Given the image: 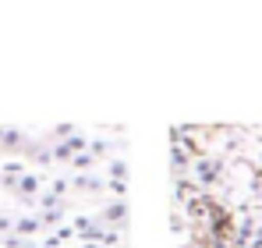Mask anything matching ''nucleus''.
<instances>
[{
    "mask_svg": "<svg viewBox=\"0 0 262 248\" xmlns=\"http://www.w3.org/2000/svg\"><path fill=\"white\" fill-rule=\"evenodd\" d=\"M39 227H43V220H39V216H21V220L14 223V234H18V238H25V234H36Z\"/></svg>",
    "mask_w": 262,
    "mask_h": 248,
    "instance_id": "nucleus-6",
    "label": "nucleus"
},
{
    "mask_svg": "<svg viewBox=\"0 0 262 248\" xmlns=\"http://www.w3.org/2000/svg\"><path fill=\"white\" fill-rule=\"evenodd\" d=\"M106 188V181L103 177H96V174H78V177H71V192H85V195H99Z\"/></svg>",
    "mask_w": 262,
    "mask_h": 248,
    "instance_id": "nucleus-4",
    "label": "nucleus"
},
{
    "mask_svg": "<svg viewBox=\"0 0 262 248\" xmlns=\"http://www.w3.org/2000/svg\"><path fill=\"white\" fill-rule=\"evenodd\" d=\"M106 170H110V177H106V181H124V184H128V163H124V160H110Z\"/></svg>",
    "mask_w": 262,
    "mask_h": 248,
    "instance_id": "nucleus-7",
    "label": "nucleus"
},
{
    "mask_svg": "<svg viewBox=\"0 0 262 248\" xmlns=\"http://www.w3.org/2000/svg\"><path fill=\"white\" fill-rule=\"evenodd\" d=\"M32 138L25 135V131H18V128H0V149L4 153H32Z\"/></svg>",
    "mask_w": 262,
    "mask_h": 248,
    "instance_id": "nucleus-2",
    "label": "nucleus"
},
{
    "mask_svg": "<svg viewBox=\"0 0 262 248\" xmlns=\"http://www.w3.org/2000/svg\"><path fill=\"white\" fill-rule=\"evenodd\" d=\"M223 170H227V163H223L220 156H209V153H206L202 160H195V163H191V181H195L202 192H206V188H216L220 181H227V177H223Z\"/></svg>",
    "mask_w": 262,
    "mask_h": 248,
    "instance_id": "nucleus-1",
    "label": "nucleus"
},
{
    "mask_svg": "<svg viewBox=\"0 0 262 248\" xmlns=\"http://www.w3.org/2000/svg\"><path fill=\"white\" fill-rule=\"evenodd\" d=\"M43 223H60L64 220V206H57V209H43V216H39Z\"/></svg>",
    "mask_w": 262,
    "mask_h": 248,
    "instance_id": "nucleus-10",
    "label": "nucleus"
},
{
    "mask_svg": "<svg viewBox=\"0 0 262 248\" xmlns=\"http://www.w3.org/2000/svg\"><path fill=\"white\" fill-rule=\"evenodd\" d=\"M89 153H92L96 160H103V156H110V142H106V138H92V142H89Z\"/></svg>",
    "mask_w": 262,
    "mask_h": 248,
    "instance_id": "nucleus-9",
    "label": "nucleus"
},
{
    "mask_svg": "<svg viewBox=\"0 0 262 248\" xmlns=\"http://www.w3.org/2000/svg\"><path fill=\"white\" fill-rule=\"evenodd\" d=\"M71 163L78 167V170H82V174H92V167H96V156H92V153H78V156H75V160H71Z\"/></svg>",
    "mask_w": 262,
    "mask_h": 248,
    "instance_id": "nucleus-8",
    "label": "nucleus"
},
{
    "mask_svg": "<svg viewBox=\"0 0 262 248\" xmlns=\"http://www.w3.org/2000/svg\"><path fill=\"white\" fill-rule=\"evenodd\" d=\"M21 202H32L36 195H39V177L36 174H25V177H18V192H14Z\"/></svg>",
    "mask_w": 262,
    "mask_h": 248,
    "instance_id": "nucleus-5",
    "label": "nucleus"
},
{
    "mask_svg": "<svg viewBox=\"0 0 262 248\" xmlns=\"http://www.w3.org/2000/svg\"><path fill=\"white\" fill-rule=\"evenodd\" d=\"M99 220H103L106 227L128 231V202H124V199H114V202H106V206H103V213H99Z\"/></svg>",
    "mask_w": 262,
    "mask_h": 248,
    "instance_id": "nucleus-3",
    "label": "nucleus"
},
{
    "mask_svg": "<svg viewBox=\"0 0 262 248\" xmlns=\"http://www.w3.org/2000/svg\"><path fill=\"white\" fill-rule=\"evenodd\" d=\"M11 227H14V223H11L7 216H0V231H11Z\"/></svg>",
    "mask_w": 262,
    "mask_h": 248,
    "instance_id": "nucleus-12",
    "label": "nucleus"
},
{
    "mask_svg": "<svg viewBox=\"0 0 262 248\" xmlns=\"http://www.w3.org/2000/svg\"><path fill=\"white\" fill-rule=\"evenodd\" d=\"M50 192H53V195H57V199H64V195H68V192H71V181H68V177H57V181H53V188H50Z\"/></svg>",
    "mask_w": 262,
    "mask_h": 248,
    "instance_id": "nucleus-11",
    "label": "nucleus"
}]
</instances>
